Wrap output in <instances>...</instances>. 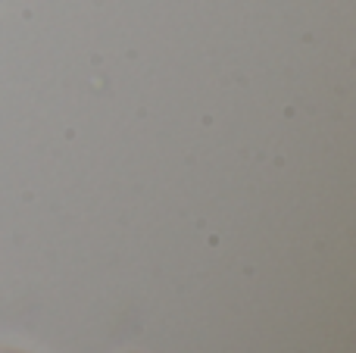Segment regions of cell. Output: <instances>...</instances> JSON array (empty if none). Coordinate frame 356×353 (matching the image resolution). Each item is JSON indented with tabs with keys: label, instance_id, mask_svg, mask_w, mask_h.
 <instances>
[{
	"label": "cell",
	"instance_id": "1",
	"mask_svg": "<svg viewBox=\"0 0 356 353\" xmlns=\"http://www.w3.org/2000/svg\"><path fill=\"white\" fill-rule=\"evenodd\" d=\"M0 353H22V350H0Z\"/></svg>",
	"mask_w": 356,
	"mask_h": 353
}]
</instances>
